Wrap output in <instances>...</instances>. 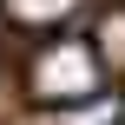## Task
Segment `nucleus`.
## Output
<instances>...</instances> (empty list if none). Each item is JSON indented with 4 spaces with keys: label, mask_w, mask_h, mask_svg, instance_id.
Returning a JSON list of instances; mask_svg holds the SVG:
<instances>
[{
    "label": "nucleus",
    "mask_w": 125,
    "mask_h": 125,
    "mask_svg": "<svg viewBox=\"0 0 125 125\" xmlns=\"http://www.w3.org/2000/svg\"><path fill=\"white\" fill-rule=\"evenodd\" d=\"M26 92L40 105H92L105 99V59L86 40H46L26 59Z\"/></svg>",
    "instance_id": "1"
},
{
    "label": "nucleus",
    "mask_w": 125,
    "mask_h": 125,
    "mask_svg": "<svg viewBox=\"0 0 125 125\" xmlns=\"http://www.w3.org/2000/svg\"><path fill=\"white\" fill-rule=\"evenodd\" d=\"M86 0H0V20L7 26H66Z\"/></svg>",
    "instance_id": "2"
},
{
    "label": "nucleus",
    "mask_w": 125,
    "mask_h": 125,
    "mask_svg": "<svg viewBox=\"0 0 125 125\" xmlns=\"http://www.w3.org/2000/svg\"><path fill=\"white\" fill-rule=\"evenodd\" d=\"M92 46H99V59H105L112 73H125V0L99 13V26H92Z\"/></svg>",
    "instance_id": "3"
},
{
    "label": "nucleus",
    "mask_w": 125,
    "mask_h": 125,
    "mask_svg": "<svg viewBox=\"0 0 125 125\" xmlns=\"http://www.w3.org/2000/svg\"><path fill=\"white\" fill-rule=\"evenodd\" d=\"M119 119H125L119 99H92L86 112H59V119H46V125H119Z\"/></svg>",
    "instance_id": "4"
}]
</instances>
